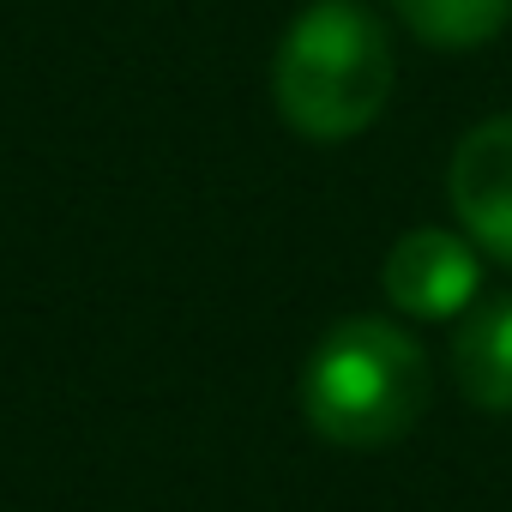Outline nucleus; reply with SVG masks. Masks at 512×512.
I'll use <instances>...</instances> for the list:
<instances>
[{
  "label": "nucleus",
  "instance_id": "20e7f679",
  "mask_svg": "<svg viewBox=\"0 0 512 512\" xmlns=\"http://www.w3.org/2000/svg\"><path fill=\"white\" fill-rule=\"evenodd\" d=\"M386 296L398 314H416V320H452L476 302V253L464 247V235L452 229H410L392 241L386 253V272H380Z\"/></svg>",
  "mask_w": 512,
  "mask_h": 512
},
{
  "label": "nucleus",
  "instance_id": "f03ea898",
  "mask_svg": "<svg viewBox=\"0 0 512 512\" xmlns=\"http://www.w3.org/2000/svg\"><path fill=\"white\" fill-rule=\"evenodd\" d=\"M428 404V356L392 320H338L302 368V416L332 446H392Z\"/></svg>",
  "mask_w": 512,
  "mask_h": 512
},
{
  "label": "nucleus",
  "instance_id": "39448f33",
  "mask_svg": "<svg viewBox=\"0 0 512 512\" xmlns=\"http://www.w3.org/2000/svg\"><path fill=\"white\" fill-rule=\"evenodd\" d=\"M452 374L470 404L512 416V296L464 308V326L452 338Z\"/></svg>",
  "mask_w": 512,
  "mask_h": 512
},
{
  "label": "nucleus",
  "instance_id": "423d86ee",
  "mask_svg": "<svg viewBox=\"0 0 512 512\" xmlns=\"http://www.w3.org/2000/svg\"><path fill=\"white\" fill-rule=\"evenodd\" d=\"M392 7L434 49H482L512 19V0H392Z\"/></svg>",
  "mask_w": 512,
  "mask_h": 512
},
{
  "label": "nucleus",
  "instance_id": "7ed1b4c3",
  "mask_svg": "<svg viewBox=\"0 0 512 512\" xmlns=\"http://www.w3.org/2000/svg\"><path fill=\"white\" fill-rule=\"evenodd\" d=\"M446 199L476 247L512 266V115L470 127L446 169Z\"/></svg>",
  "mask_w": 512,
  "mask_h": 512
},
{
  "label": "nucleus",
  "instance_id": "f257e3e1",
  "mask_svg": "<svg viewBox=\"0 0 512 512\" xmlns=\"http://www.w3.org/2000/svg\"><path fill=\"white\" fill-rule=\"evenodd\" d=\"M278 115L320 145L356 139L392 97V37L362 0H314L272 61Z\"/></svg>",
  "mask_w": 512,
  "mask_h": 512
}]
</instances>
